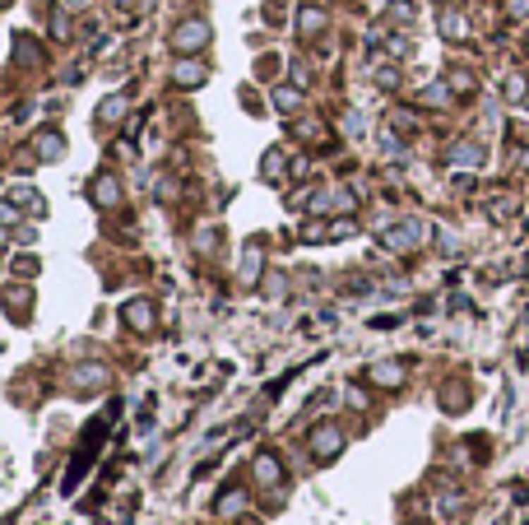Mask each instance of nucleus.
<instances>
[{
  "label": "nucleus",
  "mask_w": 529,
  "mask_h": 525,
  "mask_svg": "<svg viewBox=\"0 0 529 525\" xmlns=\"http://www.w3.org/2000/svg\"><path fill=\"white\" fill-rule=\"evenodd\" d=\"M311 451H316V460H330V456H339V451H343V433H339L334 423L316 428V437H311Z\"/></svg>",
  "instance_id": "f257e3e1"
},
{
  "label": "nucleus",
  "mask_w": 529,
  "mask_h": 525,
  "mask_svg": "<svg viewBox=\"0 0 529 525\" xmlns=\"http://www.w3.org/2000/svg\"><path fill=\"white\" fill-rule=\"evenodd\" d=\"M399 377H404L399 368H372V381H381V386H399Z\"/></svg>",
  "instance_id": "39448f33"
},
{
  "label": "nucleus",
  "mask_w": 529,
  "mask_h": 525,
  "mask_svg": "<svg viewBox=\"0 0 529 525\" xmlns=\"http://www.w3.org/2000/svg\"><path fill=\"white\" fill-rule=\"evenodd\" d=\"M460 516H464V502H460V497H441V521H460Z\"/></svg>",
  "instance_id": "20e7f679"
},
{
  "label": "nucleus",
  "mask_w": 529,
  "mask_h": 525,
  "mask_svg": "<svg viewBox=\"0 0 529 525\" xmlns=\"http://www.w3.org/2000/svg\"><path fill=\"white\" fill-rule=\"evenodd\" d=\"M237 507H242V493L232 488L228 497H223V502H219V512H223V516H237Z\"/></svg>",
  "instance_id": "423d86ee"
},
{
  "label": "nucleus",
  "mask_w": 529,
  "mask_h": 525,
  "mask_svg": "<svg viewBox=\"0 0 529 525\" xmlns=\"http://www.w3.org/2000/svg\"><path fill=\"white\" fill-rule=\"evenodd\" d=\"M126 321H130L135 330H144V325L154 321V312H149V307H144V302H130V307H126Z\"/></svg>",
  "instance_id": "f03ea898"
},
{
  "label": "nucleus",
  "mask_w": 529,
  "mask_h": 525,
  "mask_svg": "<svg viewBox=\"0 0 529 525\" xmlns=\"http://www.w3.org/2000/svg\"><path fill=\"white\" fill-rule=\"evenodd\" d=\"M255 479H260V483H274V479H279V460H274V456H260V460H255Z\"/></svg>",
  "instance_id": "7ed1b4c3"
}]
</instances>
